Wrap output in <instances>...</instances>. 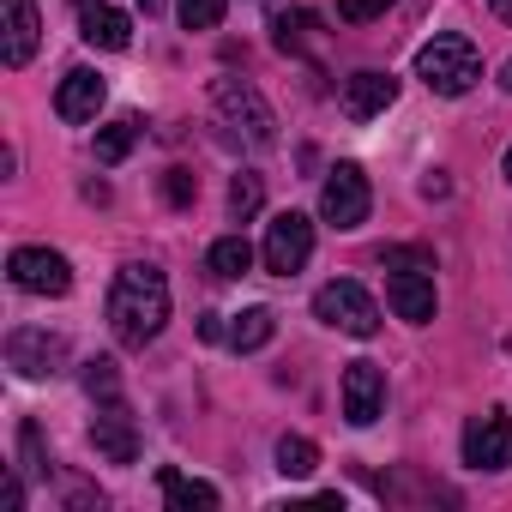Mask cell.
<instances>
[{
  "instance_id": "1",
  "label": "cell",
  "mask_w": 512,
  "mask_h": 512,
  "mask_svg": "<svg viewBox=\"0 0 512 512\" xmlns=\"http://www.w3.org/2000/svg\"><path fill=\"white\" fill-rule=\"evenodd\" d=\"M109 326L121 350H145L163 326H169V278L151 260H133L115 272L109 284Z\"/></svg>"
},
{
  "instance_id": "2",
  "label": "cell",
  "mask_w": 512,
  "mask_h": 512,
  "mask_svg": "<svg viewBox=\"0 0 512 512\" xmlns=\"http://www.w3.org/2000/svg\"><path fill=\"white\" fill-rule=\"evenodd\" d=\"M416 79H422L434 97H464V91H476V79H482V55H476L470 37H434V43L416 49Z\"/></svg>"
},
{
  "instance_id": "3",
  "label": "cell",
  "mask_w": 512,
  "mask_h": 512,
  "mask_svg": "<svg viewBox=\"0 0 512 512\" xmlns=\"http://www.w3.org/2000/svg\"><path fill=\"white\" fill-rule=\"evenodd\" d=\"M314 314H320L332 332H344V338H374V332H380V302H374L356 278L320 284V290H314Z\"/></svg>"
},
{
  "instance_id": "4",
  "label": "cell",
  "mask_w": 512,
  "mask_h": 512,
  "mask_svg": "<svg viewBox=\"0 0 512 512\" xmlns=\"http://www.w3.org/2000/svg\"><path fill=\"white\" fill-rule=\"evenodd\" d=\"M211 103H217V115L229 121V127H241L253 145H272L278 139V115H272V103L260 97V85H247V79H211Z\"/></svg>"
},
{
  "instance_id": "5",
  "label": "cell",
  "mask_w": 512,
  "mask_h": 512,
  "mask_svg": "<svg viewBox=\"0 0 512 512\" xmlns=\"http://www.w3.org/2000/svg\"><path fill=\"white\" fill-rule=\"evenodd\" d=\"M260 260H266V272L296 278V272L314 260V217H302V211H278V217L266 223V247H260Z\"/></svg>"
},
{
  "instance_id": "6",
  "label": "cell",
  "mask_w": 512,
  "mask_h": 512,
  "mask_svg": "<svg viewBox=\"0 0 512 512\" xmlns=\"http://www.w3.org/2000/svg\"><path fill=\"white\" fill-rule=\"evenodd\" d=\"M368 211H374L368 175H362L356 163H338V169L326 175V187H320V217H326L332 229H362Z\"/></svg>"
},
{
  "instance_id": "7",
  "label": "cell",
  "mask_w": 512,
  "mask_h": 512,
  "mask_svg": "<svg viewBox=\"0 0 512 512\" xmlns=\"http://www.w3.org/2000/svg\"><path fill=\"white\" fill-rule=\"evenodd\" d=\"M7 278L25 296H67L73 290V266H67V253H55V247H13Z\"/></svg>"
},
{
  "instance_id": "8",
  "label": "cell",
  "mask_w": 512,
  "mask_h": 512,
  "mask_svg": "<svg viewBox=\"0 0 512 512\" xmlns=\"http://www.w3.org/2000/svg\"><path fill=\"white\" fill-rule=\"evenodd\" d=\"M7 362H13L25 380H49V374L67 368V338H55V332H43V326H19V332L7 338Z\"/></svg>"
},
{
  "instance_id": "9",
  "label": "cell",
  "mask_w": 512,
  "mask_h": 512,
  "mask_svg": "<svg viewBox=\"0 0 512 512\" xmlns=\"http://www.w3.org/2000/svg\"><path fill=\"white\" fill-rule=\"evenodd\" d=\"M91 446H97V458H109V464H133V458H139V428H133V416H127L121 392H115V398H97Z\"/></svg>"
},
{
  "instance_id": "10",
  "label": "cell",
  "mask_w": 512,
  "mask_h": 512,
  "mask_svg": "<svg viewBox=\"0 0 512 512\" xmlns=\"http://www.w3.org/2000/svg\"><path fill=\"white\" fill-rule=\"evenodd\" d=\"M464 464L470 470H506L512 464V416L488 410L464 428Z\"/></svg>"
},
{
  "instance_id": "11",
  "label": "cell",
  "mask_w": 512,
  "mask_h": 512,
  "mask_svg": "<svg viewBox=\"0 0 512 512\" xmlns=\"http://www.w3.org/2000/svg\"><path fill=\"white\" fill-rule=\"evenodd\" d=\"M380 410H386V374L374 362H350L344 368V416L356 428H368V422H380Z\"/></svg>"
},
{
  "instance_id": "12",
  "label": "cell",
  "mask_w": 512,
  "mask_h": 512,
  "mask_svg": "<svg viewBox=\"0 0 512 512\" xmlns=\"http://www.w3.org/2000/svg\"><path fill=\"white\" fill-rule=\"evenodd\" d=\"M79 37L103 55H121L133 43V19L121 7H109V0H79Z\"/></svg>"
},
{
  "instance_id": "13",
  "label": "cell",
  "mask_w": 512,
  "mask_h": 512,
  "mask_svg": "<svg viewBox=\"0 0 512 512\" xmlns=\"http://www.w3.org/2000/svg\"><path fill=\"white\" fill-rule=\"evenodd\" d=\"M338 103H344L350 121H374V115H386V109L398 103V79H392V73H374V67H368V73H350Z\"/></svg>"
},
{
  "instance_id": "14",
  "label": "cell",
  "mask_w": 512,
  "mask_h": 512,
  "mask_svg": "<svg viewBox=\"0 0 512 512\" xmlns=\"http://www.w3.org/2000/svg\"><path fill=\"white\" fill-rule=\"evenodd\" d=\"M103 97H109V85H103L91 67H73V73L61 79V91H55V115H61L67 127H85V121H97Z\"/></svg>"
},
{
  "instance_id": "15",
  "label": "cell",
  "mask_w": 512,
  "mask_h": 512,
  "mask_svg": "<svg viewBox=\"0 0 512 512\" xmlns=\"http://www.w3.org/2000/svg\"><path fill=\"white\" fill-rule=\"evenodd\" d=\"M386 302H392L398 320L428 326L434 308H440V296H434V272H392V278H386Z\"/></svg>"
},
{
  "instance_id": "16",
  "label": "cell",
  "mask_w": 512,
  "mask_h": 512,
  "mask_svg": "<svg viewBox=\"0 0 512 512\" xmlns=\"http://www.w3.org/2000/svg\"><path fill=\"white\" fill-rule=\"evenodd\" d=\"M37 37H43L37 0H7V37H0V61H7V67H25V61L37 55Z\"/></svg>"
},
{
  "instance_id": "17",
  "label": "cell",
  "mask_w": 512,
  "mask_h": 512,
  "mask_svg": "<svg viewBox=\"0 0 512 512\" xmlns=\"http://www.w3.org/2000/svg\"><path fill=\"white\" fill-rule=\"evenodd\" d=\"M157 488H163V500H169L175 512H217V506H223V494H217L211 482L181 476V470H157Z\"/></svg>"
},
{
  "instance_id": "18",
  "label": "cell",
  "mask_w": 512,
  "mask_h": 512,
  "mask_svg": "<svg viewBox=\"0 0 512 512\" xmlns=\"http://www.w3.org/2000/svg\"><path fill=\"white\" fill-rule=\"evenodd\" d=\"M272 332H278V314H272V308H241V314L229 320L223 344L247 356V350H266V344H272Z\"/></svg>"
},
{
  "instance_id": "19",
  "label": "cell",
  "mask_w": 512,
  "mask_h": 512,
  "mask_svg": "<svg viewBox=\"0 0 512 512\" xmlns=\"http://www.w3.org/2000/svg\"><path fill=\"white\" fill-rule=\"evenodd\" d=\"M205 266H211V278H223V284L247 278V272H253V247H247V235H217L211 253H205Z\"/></svg>"
},
{
  "instance_id": "20",
  "label": "cell",
  "mask_w": 512,
  "mask_h": 512,
  "mask_svg": "<svg viewBox=\"0 0 512 512\" xmlns=\"http://www.w3.org/2000/svg\"><path fill=\"white\" fill-rule=\"evenodd\" d=\"M139 133H145V127H139L133 115H121L115 127H103V133H97V163H109V169H115V163L139 145Z\"/></svg>"
},
{
  "instance_id": "21",
  "label": "cell",
  "mask_w": 512,
  "mask_h": 512,
  "mask_svg": "<svg viewBox=\"0 0 512 512\" xmlns=\"http://www.w3.org/2000/svg\"><path fill=\"white\" fill-rule=\"evenodd\" d=\"M314 464H320V446L308 434H284L278 440V470L284 476H314Z\"/></svg>"
},
{
  "instance_id": "22",
  "label": "cell",
  "mask_w": 512,
  "mask_h": 512,
  "mask_svg": "<svg viewBox=\"0 0 512 512\" xmlns=\"http://www.w3.org/2000/svg\"><path fill=\"white\" fill-rule=\"evenodd\" d=\"M260 205H266V187H260V175H235V181H229V217H235V223H247V217L260 211Z\"/></svg>"
},
{
  "instance_id": "23",
  "label": "cell",
  "mask_w": 512,
  "mask_h": 512,
  "mask_svg": "<svg viewBox=\"0 0 512 512\" xmlns=\"http://www.w3.org/2000/svg\"><path fill=\"white\" fill-rule=\"evenodd\" d=\"M272 31H278V49H284V55H302V49H308V31H320V19H314V13H284Z\"/></svg>"
},
{
  "instance_id": "24",
  "label": "cell",
  "mask_w": 512,
  "mask_h": 512,
  "mask_svg": "<svg viewBox=\"0 0 512 512\" xmlns=\"http://www.w3.org/2000/svg\"><path fill=\"white\" fill-rule=\"evenodd\" d=\"M181 25L187 31H217L223 25V0H181Z\"/></svg>"
},
{
  "instance_id": "25",
  "label": "cell",
  "mask_w": 512,
  "mask_h": 512,
  "mask_svg": "<svg viewBox=\"0 0 512 512\" xmlns=\"http://www.w3.org/2000/svg\"><path fill=\"white\" fill-rule=\"evenodd\" d=\"M163 199H169L175 211H187V205L199 199V175H193V169H169V175H163Z\"/></svg>"
},
{
  "instance_id": "26",
  "label": "cell",
  "mask_w": 512,
  "mask_h": 512,
  "mask_svg": "<svg viewBox=\"0 0 512 512\" xmlns=\"http://www.w3.org/2000/svg\"><path fill=\"white\" fill-rule=\"evenodd\" d=\"M85 392H91V398H115V392H121V374H115V362H109V356L85 362Z\"/></svg>"
},
{
  "instance_id": "27",
  "label": "cell",
  "mask_w": 512,
  "mask_h": 512,
  "mask_svg": "<svg viewBox=\"0 0 512 512\" xmlns=\"http://www.w3.org/2000/svg\"><path fill=\"white\" fill-rule=\"evenodd\" d=\"M386 272H434L428 247H386Z\"/></svg>"
},
{
  "instance_id": "28",
  "label": "cell",
  "mask_w": 512,
  "mask_h": 512,
  "mask_svg": "<svg viewBox=\"0 0 512 512\" xmlns=\"http://www.w3.org/2000/svg\"><path fill=\"white\" fill-rule=\"evenodd\" d=\"M19 452H25V470H31V476H49V452H43V434H37L31 422L19 428Z\"/></svg>"
},
{
  "instance_id": "29",
  "label": "cell",
  "mask_w": 512,
  "mask_h": 512,
  "mask_svg": "<svg viewBox=\"0 0 512 512\" xmlns=\"http://www.w3.org/2000/svg\"><path fill=\"white\" fill-rule=\"evenodd\" d=\"M392 7V0H338V19H350V25H368V19H380Z\"/></svg>"
},
{
  "instance_id": "30",
  "label": "cell",
  "mask_w": 512,
  "mask_h": 512,
  "mask_svg": "<svg viewBox=\"0 0 512 512\" xmlns=\"http://www.w3.org/2000/svg\"><path fill=\"white\" fill-rule=\"evenodd\" d=\"M223 332H229L223 314H205V320H199V338H223Z\"/></svg>"
},
{
  "instance_id": "31",
  "label": "cell",
  "mask_w": 512,
  "mask_h": 512,
  "mask_svg": "<svg viewBox=\"0 0 512 512\" xmlns=\"http://www.w3.org/2000/svg\"><path fill=\"white\" fill-rule=\"evenodd\" d=\"M25 506V482L19 476H7V512H19Z\"/></svg>"
},
{
  "instance_id": "32",
  "label": "cell",
  "mask_w": 512,
  "mask_h": 512,
  "mask_svg": "<svg viewBox=\"0 0 512 512\" xmlns=\"http://www.w3.org/2000/svg\"><path fill=\"white\" fill-rule=\"evenodd\" d=\"M488 7H494V19H500V25H512V0H488Z\"/></svg>"
},
{
  "instance_id": "33",
  "label": "cell",
  "mask_w": 512,
  "mask_h": 512,
  "mask_svg": "<svg viewBox=\"0 0 512 512\" xmlns=\"http://www.w3.org/2000/svg\"><path fill=\"white\" fill-rule=\"evenodd\" d=\"M500 85H506V91H512V61H506V73H500Z\"/></svg>"
},
{
  "instance_id": "34",
  "label": "cell",
  "mask_w": 512,
  "mask_h": 512,
  "mask_svg": "<svg viewBox=\"0 0 512 512\" xmlns=\"http://www.w3.org/2000/svg\"><path fill=\"white\" fill-rule=\"evenodd\" d=\"M139 7H145V13H157V7H163V0H139Z\"/></svg>"
},
{
  "instance_id": "35",
  "label": "cell",
  "mask_w": 512,
  "mask_h": 512,
  "mask_svg": "<svg viewBox=\"0 0 512 512\" xmlns=\"http://www.w3.org/2000/svg\"><path fill=\"white\" fill-rule=\"evenodd\" d=\"M506 181H512V145H506Z\"/></svg>"
}]
</instances>
